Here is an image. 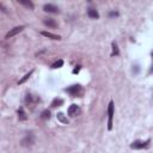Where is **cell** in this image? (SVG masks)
<instances>
[{
  "instance_id": "cell-19",
  "label": "cell",
  "mask_w": 153,
  "mask_h": 153,
  "mask_svg": "<svg viewBox=\"0 0 153 153\" xmlns=\"http://www.w3.org/2000/svg\"><path fill=\"white\" fill-rule=\"evenodd\" d=\"M79 71H80V66H77V68H74V70H73V73L75 74V73H78Z\"/></svg>"
},
{
  "instance_id": "cell-12",
  "label": "cell",
  "mask_w": 153,
  "mask_h": 153,
  "mask_svg": "<svg viewBox=\"0 0 153 153\" xmlns=\"http://www.w3.org/2000/svg\"><path fill=\"white\" fill-rule=\"evenodd\" d=\"M33 73H34V71H30L29 73H26V74H25V75H24V77H23V78H22L19 81H18V84H19V85H22L23 83H25V81H26V80H28L30 77H31V74H33Z\"/></svg>"
},
{
  "instance_id": "cell-21",
  "label": "cell",
  "mask_w": 153,
  "mask_h": 153,
  "mask_svg": "<svg viewBox=\"0 0 153 153\" xmlns=\"http://www.w3.org/2000/svg\"><path fill=\"white\" fill-rule=\"evenodd\" d=\"M152 57H153V51H152Z\"/></svg>"
},
{
  "instance_id": "cell-16",
  "label": "cell",
  "mask_w": 153,
  "mask_h": 153,
  "mask_svg": "<svg viewBox=\"0 0 153 153\" xmlns=\"http://www.w3.org/2000/svg\"><path fill=\"white\" fill-rule=\"evenodd\" d=\"M41 118H42V120H48V118H50V111H49V110H44V111H42V114H41Z\"/></svg>"
},
{
  "instance_id": "cell-5",
  "label": "cell",
  "mask_w": 153,
  "mask_h": 153,
  "mask_svg": "<svg viewBox=\"0 0 153 153\" xmlns=\"http://www.w3.org/2000/svg\"><path fill=\"white\" fill-rule=\"evenodd\" d=\"M23 29H24V26L23 25H20V26H16V28H13L12 30H10V31L6 34V36H5V38H11V37H13L15 35H17V34H19L20 31H23Z\"/></svg>"
},
{
  "instance_id": "cell-13",
  "label": "cell",
  "mask_w": 153,
  "mask_h": 153,
  "mask_svg": "<svg viewBox=\"0 0 153 153\" xmlns=\"http://www.w3.org/2000/svg\"><path fill=\"white\" fill-rule=\"evenodd\" d=\"M64 104V99H61V98H55L51 103V107H61Z\"/></svg>"
},
{
  "instance_id": "cell-3",
  "label": "cell",
  "mask_w": 153,
  "mask_h": 153,
  "mask_svg": "<svg viewBox=\"0 0 153 153\" xmlns=\"http://www.w3.org/2000/svg\"><path fill=\"white\" fill-rule=\"evenodd\" d=\"M66 91L70 95H72V96H78L81 92V86L80 85H73V86L66 88Z\"/></svg>"
},
{
  "instance_id": "cell-10",
  "label": "cell",
  "mask_w": 153,
  "mask_h": 153,
  "mask_svg": "<svg viewBox=\"0 0 153 153\" xmlns=\"http://www.w3.org/2000/svg\"><path fill=\"white\" fill-rule=\"evenodd\" d=\"M87 15H88L90 18H94V19L99 18V15H98V12H97L95 9H88V10H87Z\"/></svg>"
},
{
  "instance_id": "cell-7",
  "label": "cell",
  "mask_w": 153,
  "mask_h": 153,
  "mask_svg": "<svg viewBox=\"0 0 153 153\" xmlns=\"http://www.w3.org/2000/svg\"><path fill=\"white\" fill-rule=\"evenodd\" d=\"M43 10H44L46 12H49V13H57V12H59V7H56V6L53 5V4H46V5L43 6Z\"/></svg>"
},
{
  "instance_id": "cell-4",
  "label": "cell",
  "mask_w": 153,
  "mask_h": 153,
  "mask_svg": "<svg viewBox=\"0 0 153 153\" xmlns=\"http://www.w3.org/2000/svg\"><path fill=\"white\" fill-rule=\"evenodd\" d=\"M67 112H68V115H70L71 117H75V116H78V115L80 114V108H79L77 104H72V105L68 108Z\"/></svg>"
},
{
  "instance_id": "cell-8",
  "label": "cell",
  "mask_w": 153,
  "mask_h": 153,
  "mask_svg": "<svg viewBox=\"0 0 153 153\" xmlns=\"http://www.w3.org/2000/svg\"><path fill=\"white\" fill-rule=\"evenodd\" d=\"M43 23H44V25H47L48 28H56L57 26V23L53 19V18H46L44 20H43Z\"/></svg>"
},
{
  "instance_id": "cell-11",
  "label": "cell",
  "mask_w": 153,
  "mask_h": 153,
  "mask_svg": "<svg viewBox=\"0 0 153 153\" xmlns=\"http://www.w3.org/2000/svg\"><path fill=\"white\" fill-rule=\"evenodd\" d=\"M18 118H19V121H25V120L28 118V116H26V114L24 112V109H23V108H20V109L18 110Z\"/></svg>"
},
{
  "instance_id": "cell-15",
  "label": "cell",
  "mask_w": 153,
  "mask_h": 153,
  "mask_svg": "<svg viewBox=\"0 0 153 153\" xmlns=\"http://www.w3.org/2000/svg\"><path fill=\"white\" fill-rule=\"evenodd\" d=\"M57 120H59L60 122H62V123H68V120L65 117V115H64L62 112H59V114H57Z\"/></svg>"
},
{
  "instance_id": "cell-6",
  "label": "cell",
  "mask_w": 153,
  "mask_h": 153,
  "mask_svg": "<svg viewBox=\"0 0 153 153\" xmlns=\"http://www.w3.org/2000/svg\"><path fill=\"white\" fill-rule=\"evenodd\" d=\"M34 142H35V138H34L33 134L26 135V136L22 140V145H23V146H31Z\"/></svg>"
},
{
  "instance_id": "cell-2",
  "label": "cell",
  "mask_w": 153,
  "mask_h": 153,
  "mask_svg": "<svg viewBox=\"0 0 153 153\" xmlns=\"http://www.w3.org/2000/svg\"><path fill=\"white\" fill-rule=\"evenodd\" d=\"M149 142H151V140H146V141H140V140H136V141L132 142L131 148H133V149H141V148H146V147H148Z\"/></svg>"
},
{
  "instance_id": "cell-17",
  "label": "cell",
  "mask_w": 153,
  "mask_h": 153,
  "mask_svg": "<svg viewBox=\"0 0 153 153\" xmlns=\"http://www.w3.org/2000/svg\"><path fill=\"white\" fill-rule=\"evenodd\" d=\"M62 65H64V61L62 60H59V61H56L55 64L51 65V68H60V67H62Z\"/></svg>"
},
{
  "instance_id": "cell-18",
  "label": "cell",
  "mask_w": 153,
  "mask_h": 153,
  "mask_svg": "<svg viewBox=\"0 0 153 153\" xmlns=\"http://www.w3.org/2000/svg\"><path fill=\"white\" fill-rule=\"evenodd\" d=\"M120 54V51H118V48H117V44L115 43V42H112V56L114 55H118Z\"/></svg>"
},
{
  "instance_id": "cell-1",
  "label": "cell",
  "mask_w": 153,
  "mask_h": 153,
  "mask_svg": "<svg viewBox=\"0 0 153 153\" xmlns=\"http://www.w3.org/2000/svg\"><path fill=\"white\" fill-rule=\"evenodd\" d=\"M112 117H114V102L111 101L108 107V129H112Z\"/></svg>"
},
{
  "instance_id": "cell-14",
  "label": "cell",
  "mask_w": 153,
  "mask_h": 153,
  "mask_svg": "<svg viewBox=\"0 0 153 153\" xmlns=\"http://www.w3.org/2000/svg\"><path fill=\"white\" fill-rule=\"evenodd\" d=\"M18 3H19V4H22V5H24V6H26V7H29L30 10H33V9H34V5H33V3H31V1H24V0H18Z\"/></svg>"
},
{
  "instance_id": "cell-20",
  "label": "cell",
  "mask_w": 153,
  "mask_h": 153,
  "mask_svg": "<svg viewBox=\"0 0 153 153\" xmlns=\"http://www.w3.org/2000/svg\"><path fill=\"white\" fill-rule=\"evenodd\" d=\"M151 73H153V67H152V70H151Z\"/></svg>"
},
{
  "instance_id": "cell-9",
  "label": "cell",
  "mask_w": 153,
  "mask_h": 153,
  "mask_svg": "<svg viewBox=\"0 0 153 153\" xmlns=\"http://www.w3.org/2000/svg\"><path fill=\"white\" fill-rule=\"evenodd\" d=\"M44 37H48V38H51V40H61V37L59 36V35H54V34H51V33H48V31H42L41 33Z\"/></svg>"
}]
</instances>
